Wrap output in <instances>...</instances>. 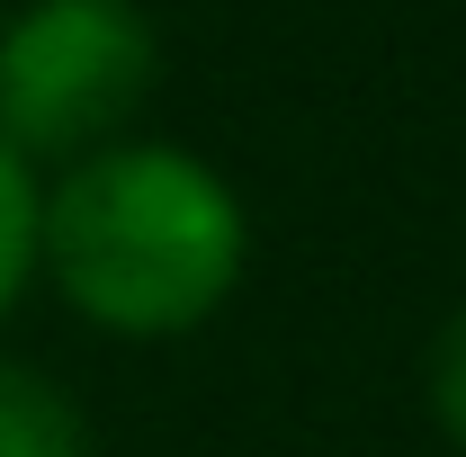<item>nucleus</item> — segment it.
<instances>
[{
	"label": "nucleus",
	"mask_w": 466,
	"mask_h": 457,
	"mask_svg": "<svg viewBox=\"0 0 466 457\" xmlns=\"http://www.w3.org/2000/svg\"><path fill=\"white\" fill-rule=\"evenodd\" d=\"M251 260V216L188 144H99L36 198V269L116 341H179L225 314Z\"/></svg>",
	"instance_id": "nucleus-1"
},
{
	"label": "nucleus",
	"mask_w": 466,
	"mask_h": 457,
	"mask_svg": "<svg viewBox=\"0 0 466 457\" xmlns=\"http://www.w3.org/2000/svg\"><path fill=\"white\" fill-rule=\"evenodd\" d=\"M162 72V36L135 0H27L0 27V144L72 162L116 144Z\"/></svg>",
	"instance_id": "nucleus-2"
},
{
	"label": "nucleus",
	"mask_w": 466,
	"mask_h": 457,
	"mask_svg": "<svg viewBox=\"0 0 466 457\" xmlns=\"http://www.w3.org/2000/svg\"><path fill=\"white\" fill-rule=\"evenodd\" d=\"M0 457H99L90 412L27 359H0Z\"/></svg>",
	"instance_id": "nucleus-3"
},
{
	"label": "nucleus",
	"mask_w": 466,
	"mask_h": 457,
	"mask_svg": "<svg viewBox=\"0 0 466 457\" xmlns=\"http://www.w3.org/2000/svg\"><path fill=\"white\" fill-rule=\"evenodd\" d=\"M36 162L18 144H0V314L18 305V287L36 279Z\"/></svg>",
	"instance_id": "nucleus-4"
},
{
	"label": "nucleus",
	"mask_w": 466,
	"mask_h": 457,
	"mask_svg": "<svg viewBox=\"0 0 466 457\" xmlns=\"http://www.w3.org/2000/svg\"><path fill=\"white\" fill-rule=\"evenodd\" d=\"M431 421L466 449V305L449 314V332L431 341Z\"/></svg>",
	"instance_id": "nucleus-5"
}]
</instances>
